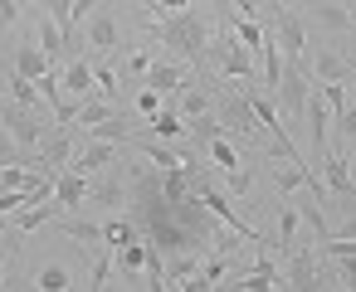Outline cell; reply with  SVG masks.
I'll use <instances>...</instances> for the list:
<instances>
[{
  "label": "cell",
  "instance_id": "obj_20",
  "mask_svg": "<svg viewBox=\"0 0 356 292\" xmlns=\"http://www.w3.org/2000/svg\"><path fill=\"white\" fill-rule=\"evenodd\" d=\"M64 209L54 205V195H49V205H25V209H15V234H30V229H40V224H49Z\"/></svg>",
  "mask_w": 356,
  "mask_h": 292
},
{
  "label": "cell",
  "instance_id": "obj_33",
  "mask_svg": "<svg viewBox=\"0 0 356 292\" xmlns=\"http://www.w3.org/2000/svg\"><path fill=\"white\" fill-rule=\"evenodd\" d=\"M337 127H341V137H346V141H356V103H346V108L337 112Z\"/></svg>",
  "mask_w": 356,
  "mask_h": 292
},
{
  "label": "cell",
  "instance_id": "obj_32",
  "mask_svg": "<svg viewBox=\"0 0 356 292\" xmlns=\"http://www.w3.org/2000/svg\"><path fill=\"white\" fill-rule=\"evenodd\" d=\"M137 112H142V117H156V112H161V93L142 83V88H137Z\"/></svg>",
  "mask_w": 356,
  "mask_h": 292
},
{
  "label": "cell",
  "instance_id": "obj_17",
  "mask_svg": "<svg viewBox=\"0 0 356 292\" xmlns=\"http://www.w3.org/2000/svg\"><path fill=\"white\" fill-rule=\"evenodd\" d=\"M35 35H40V49L49 54V64L69 54V35H64V25H59L54 15H40V25H35Z\"/></svg>",
  "mask_w": 356,
  "mask_h": 292
},
{
  "label": "cell",
  "instance_id": "obj_2",
  "mask_svg": "<svg viewBox=\"0 0 356 292\" xmlns=\"http://www.w3.org/2000/svg\"><path fill=\"white\" fill-rule=\"evenodd\" d=\"M0 117H6V132H10V141H15L20 156L40 151L44 137H49V127H59V122H40V108H25V103H6Z\"/></svg>",
  "mask_w": 356,
  "mask_h": 292
},
{
  "label": "cell",
  "instance_id": "obj_6",
  "mask_svg": "<svg viewBox=\"0 0 356 292\" xmlns=\"http://www.w3.org/2000/svg\"><path fill=\"white\" fill-rule=\"evenodd\" d=\"M88 180H93V175H83L79 166H64V171L54 175V205H59L64 214L79 209V205L88 200Z\"/></svg>",
  "mask_w": 356,
  "mask_h": 292
},
{
  "label": "cell",
  "instance_id": "obj_35",
  "mask_svg": "<svg viewBox=\"0 0 356 292\" xmlns=\"http://www.w3.org/2000/svg\"><path fill=\"white\" fill-rule=\"evenodd\" d=\"M186 6H195V0H152L156 20H166V15H176V10H186Z\"/></svg>",
  "mask_w": 356,
  "mask_h": 292
},
{
  "label": "cell",
  "instance_id": "obj_26",
  "mask_svg": "<svg viewBox=\"0 0 356 292\" xmlns=\"http://www.w3.org/2000/svg\"><path fill=\"white\" fill-rule=\"evenodd\" d=\"M113 112H118V108H113L108 98H83V103H79V112H74V122H79V127H98V122H103V117H113Z\"/></svg>",
  "mask_w": 356,
  "mask_h": 292
},
{
  "label": "cell",
  "instance_id": "obj_10",
  "mask_svg": "<svg viewBox=\"0 0 356 292\" xmlns=\"http://www.w3.org/2000/svg\"><path fill=\"white\" fill-rule=\"evenodd\" d=\"M302 69H307L312 83H346V59L332 54V49H312V54L302 59Z\"/></svg>",
  "mask_w": 356,
  "mask_h": 292
},
{
  "label": "cell",
  "instance_id": "obj_21",
  "mask_svg": "<svg viewBox=\"0 0 356 292\" xmlns=\"http://www.w3.org/2000/svg\"><path fill=\"white\" fill-rule=\"evenodd\" d=\"M15 74H25V78H40L44 69H49V54L40 49V44H20L15 49V64H10Z\"/></svg>",
  "mask_w": 356,
  "mask_h": 292
},
{
  "label": "cell",
  "instance_id": "obj_4",
  "mask_svg": "<svg viewBox=\"0 0 356 292\" xmlns=\"http://www.w3.org/2000/svg\"><path fill=\"white\" fill-rule=\"evenodd\" d=\"M215 117H220L225 137H259V132H264V122L254 117V108H249V93H244V88H234L229 98H220V103H215Z\"/></svg>",
  "mask_w": 356,
  "mask_h": 292
},
{
  "label": "cell",
  "instance_id": "obj_16",
  "mask_svg": "<svg viewBox=\"0 0 356 292\" xmlns=\"http://www.w3.org/2000/svg\"><path fill=\"white\" fill-rule=\"evenodd\" d=\"M166 103H176V112L191 122V117H200V112H210V108H215V93H210V88H195V83H181V93H176V98H166Z\"/></svg>",
  "mask_w": 356,
  "mask_h": 292
},
{
  "label": "cell",
  "instance_id": "obj_15",
  "mask_svg": "<svg viewBox=\"0 0 356 292\" xmlns=\"http://www.w3.org/2000/svg\"><path fill=\"white\" fill-rule=\"evenodd\" d=\"M298 234H302V214H298L293 195H283V200H278V248H283V253H293V248L302 243Z\"/></svg>",
  "mask_w": 356,
  "mask_h": 292
},
{
  "label": "cell",
  "instance_id": "obj_41",
  "mask_svg": "<svg viewBox=\"0 0 356 292\" xmlns=\"http://www.w3.org/2000/svg\"><path fill=\"white\" fill-rule=\"evenodd\" d=\"M35 6H40V0H35Z\"/></svg>",
  "mask_w": 356,
  "mask_h": 292
},
{
  "label": "cell",
  "instance_id": "obj_39",
  "mask_svg": "<svg viewBox=\"0 0 356 292\" xmlns=\"http://www.w3.org/2000/svg\"><path fill=\"white\" fill-rule=\"evenodd\" d=\"M0 282H6V263H0Z\"/></svg>",
  "mask_w": 356,
  "mask_h": 292
},
{
  "label": "cell",
  "instance_id": "obj_14",
  "mask_svg": "<svg viewBox=\"0 0 356 292\" xmlns=\"http://www.w3.org/2000/svg\"><path fill=\"white\" fill-rule=\"evenodd\" d=\"M147 253H152V243H147V239H127V243L113 253V263H118V273H122V277L142 282V273H147Z\"/></svg>",
  "mask_w": 356,
  "mask_h": 292
},
{
  "label": "cell",
  "instance_id": "obj_27",
  "mask_svg": "<svg viewBox=\"0 0 356 292\" xmlns=\"http://www.w3.org/2000/svg\"><path fill=\"white\" fill-rule=\"evenodd\" d=\"M312 15L327 25V30H351L356 25V15L351 10H341V6H332V0H322V6H312Z\"/></svg>",
  "mask_w": 356,
  "mask_h": 292
},
{
  "label": "cell",
  "instance_id": "obj_40",
  "mask_svg": "<svg viewBox=\"0 0 356 292\" xmlns=\"http://www.w3.org/2000/svg\"><path fill=\"white\" fill-rule=\"evenodd\" d=\"M351 161H356V146H351Z\"/></svg>",
  "mask_w": 356,
  "mask_h": 292
},
{
  "label": "cell",
  "instance_id": "obj_29",
  "mask_svg": "<svg viewBox=\"0 0 356 292\" xmlns=\"http://www.w3.org/2000/svg\"><path fill=\"white\" fill-rule=\"evenodd\" d=\"M10 93H15V103L40 108V83H35V78H25V74H15V69H10Z\"/></svg>",
  "mask_w": 356,
  "mask_h": 292
},
{
  "label": "cell",
  "instance_id": "obj_11",
  "mask_svg": "<svg viewBox=\"0 0 356 292\" xmlns=\"http://www.w3.org/2000/svg\"><path fill=\"white\" fill-rule=\"evenodd\" d=\"M59 88H64L69 103H83L93 93V59H69L64 74H59Z\"/></svg>",
  "mask_w": 356,
  "mask_h": 292
},
{
  "label": "cell",
  "instance_id": "obj_37",
  "mask_svg": "<svg viewBox=\"0 0 356 292\" xmlns=\"http://www.w3.org/2000/svg\"><path fill=\"white\" fill-rule=\"evenodd\" d=\"M278 6H288V10H302V6H307V0H278Z\"/></svg>",
  "mask_w": 356,
  "mask_h": 292
},
{
  "label": "cell",
  "instance_id": "obj_9",
  "mask_svg": "<svg viewBox=\"0 0 356 292\" xmlns=\"http://www.w3.org/2000/svg\"><path fill=\"white\" fill-rule=\"evenodd\" d=\"M322 185H327V195H337V200H351V195H356V185H351V161H346L341 151H327V156H322Z\"/></svg>",
  "mask_w": 356,
  "mask_h": 292
},
{
  "label": "cell",
  "instance_id": "obj_38",
  "mask_svg": "<svg viewBox=\"0 0 356 292\" xmlns=\"http://www.w3.org/2000/svg\"><path fill=\"white\" fill-rule=\"evenodd\" d=\"M346 83H351V88H356V64H346Z\"/></svg>",
  "mask_w": 356,
  "mask_h": 292
},
{
  "label": "cell",
  "instance_id": "obj_23",
  "mask_svg": "<svg viewBox=\"0 0 356 292\" xmlns=\"http://www.w3.org/2000/svg\"><path fill=\"white\" fill-rule=\"evenodd\" d=\"M127 239H142V229L132 224V214H122V219H108V224H103V248H113V253H118Z\"/></svg>",
  "mask_w": 356,
  "mask_h": 292
},
{
  "label": "cell",
  "instance_id": "obj_12",
  "mask_svg": "<svg viewBox=\"0 0 356 292\" xmlns=\"http://www.w3.org/2000/svg\"><path fill=\"white\" fill-rule=\"evenodd\" d=\"M283 282H288V287H302V292H307V287H322V273H317V258H312V248H293Z\"/></svg>",
  "mask_w": 356,
  "mask_h": 292
},
{
  "label": "cell",
  "instance_id": "obj_36",
  "mask_svg": "<svg viewBox=\"0 0 356 292\" xmlns=\"http://www.w3.org/2000/svg\"><path fill=\"white\" fill-rule=\"evenodd\" d=\"M15 25V0H0V30Z\"/></svg>",
  "mask_w": 356,
  "mask_h": 292
},
{
  "label": "cell",
  "instance_id": "obj_19",
  "mask_svg": "<svg viewBox=\"0 0 356 292\" xmlns=\"http://www.w3.org/2000/svg\"><path fill=\"white\" fill-rule=\"evenodd\" d=\"M83 205H127V180H118V175L88 180V200Z\"/></svg>",
  "mask_w": 356,
  "mask_h": 292
},
{
  "label": "cell",
  "instance_id": "obj_30",
  "mask_svg": "<svg viewBox=\"0 0 356 292\" xmlns=\"http://www.w3.org/2000/svg\"><path fill=\"white\" fill-rule=\"evenodd\" d=\"M93 93H98V98H113V93H118V78H113V69H108L103 59H93Z\"/></svg>",
  "mask_w": 356,
  "mask_h": 292
},
{
  "label": "cell",
  "instance_id": "obj_8",
  "mask_svg": "<svg viewBox=\"0 0 356 292\" xmlns=\"http://www.w3.org/2000/svg\"><path fill=\"white\" fill-rule=\"evenodd\" d=\"M118 146L122 141H103V137H88V146L79 151V156H69V166H79L83 175H103L113 161H118Z\"/></svg>",
  "mask_w": 356,
  "mask_h": 292
},
{
  "label": "cell",
  "instance_id": "obj_7",
  "mask_svg": "<svg viewBox=\"0 0 356 292\" xmlns=\"http://www.w3.org/2000/svg\"><path fill=\"white\" fill-rule=\"evenodd\" d=\"M88 49H93V59H108L113 49H118V20H113V10H88Z\"/></svg>",
  "mask_w": 356,
  "mask_h": 292
},
{
  "label": "cell",
  "instance_id": "obj_22",
  "mask_svg": "<svg viewBox=\"0 0 356 292\" xmlns=\"http://www.w3.org/2000/svg\"><path fill=\"white\" fill-rule=\"evenodd\" d=\"M200 151H205V156H210V161H215L220 171H234V166H244V161H239V151H234V141H229L225 132H220V137H210V141H205Z\"/></svg>",
  "mask_w": 356,
  "mask_h": 292
},
{
  "label": "cell",
  "instance_id": "obj_13",
  "mask_svg": "<svg viewBox=\"0 0 356 292\" xmlns=\"http://www.w3.org/2000/svg\"><path fill=\"white\" fill-rule=\"evenodd\" d=\"M147 137H161V141H181L186 137V117L176 112V103H166L161 98V112L156 117H147V127H142Z\"/></svg>",
  "mask_w": 356,
  "mask_h": 292
},
{
  "label": "cell",
  "instance_id": "obj_28",
  "mask_svg": "<svg viewBox=\"0 0 356 292\" xmlns=\"http://www.w3.org/2000/svg\"><path fill=\"white\" fill-rule=\"evenodd\" d=\"M59 229H64L69 239H79V243H103V224H88V219H64V214H59Z\"/></svg>",
  "mask_w": 356,
  "mask_h": 292
},
{
  "label": "cell",
  "instance_id": "obj_1",
  "mask_svg": "<svg viewBox=\"0 0 356 292\" xmlns=\"http://www.w3.org/2000/svg\"><path fill=\"white\" fill-rule=\"evenodd\" d=\"M152 35L166 44V49H176L186 64H200L205 59V44H210V25L200 20V15H166V20H156L152 25Z\"/></svg>",
  "mask_w": 356,
  "mask_h": 292
},
{
  "label": "cell",
  "instance_id": "obj_34",
  "mask_svg": "<svg viewBox=\"0 0 356 292\" xmlns=\"http://www.w3.org/2000/svg\"><path fill=\"white\" fill-rule=\"evenodd\" d=\"M147 69H152V54H147V49H132V54H127V74L147 78Z\"/></svg>",
  "mask_w": 356,
  "mask_h": 292
},
{
  "label": "cell",
  "instance_id": "obj_3",
  "mask_svg": "<svg viewBox=\"0 0 356 292\" xmlns=\"http://www.w3.org/2000/svg\"><path fill=\"white\" fill-rule=\"evenodd\" d=\"M254 59H259L254 49H244V44H239L234 35H225V40H215V44H205V59H200V64H215V69H220L225 78H239V83H254V74H259V69H254Z\"/></svg>",
  "mask_w": 356,
  "mask_h": 292
},
{
  "label": "cell",
  "instance_id": "obj_5",
  "mask_svg": "<svg viewBox=\"0 0 356 292\" xmlns=\"http://www.w3.org/2000/svg\"><path fill=\"white\" fill-rule=\"evenodd\" d=\"M302 122H307V132H312V146H317V156H327V151H332V108H327V98H322V88H317V83L307 88Z\"/></svg>",
  "mask_w": 356,
  "mask_h": 292
},
{
  "label": "cell",
  "instance_id": "obj_25",
  "mask_svg": "<svg viewBox=\"0 0 356 292\" xmlns=\"http://www.w3.org/2000/svg\"><path fill=\"white\" fill-rule=\"evenodd\" d=\"M229 35H234L244 49H254V54H259V44H264V25L249 20V15H234V20H229Z\"/></svg>",
  "mask_w": 356,
  "mask_h": 292
},
{
  "label": "cell",
  "instance_id": "obj_18",
  "mask_svg": "<svg viewBox=\"0 0 356 292\" xmlns=\"http://www.w3.org/2000/svg\"><path fill=\"white\" fill-rule=\"evenodd\" d=\"M186 83V64H152L147 69V88H156L161 98H176Z\"/></svg>",
  "mask_w": 356,
  "mask_h": 292
},
{
  "label": "cell",
  "instance_id": "obj_24",
  "mask_svg": "<svg viewBox=\"0 0 356 292\" xmlns=\"http://www.w3.org/2000/svg\"><path fill=\"white\" fill-rule=\"evenodd\" d=\"M79 277L64 268V263H44L40 273H35V287H44V292H64V287H74Z\"/></svg>",
  "mask_w": 356,
  "mask_h": 292
},
{
  "label": "cell",
  "instance_id": "obj_31",
  "mask_svg": "<svg viewBox=\"0 0 356 292\" xmlns=\"http://www.w3.org/2000/svg\"><path fill=\"white\" fill-rule=\"evenodd\" d=\"M225 190H229V195H249V190H254V171H249V166L225 171Z\"/></svg>",
  "mask_w": 356,
  "mask_h": 292
}]
</instances>
